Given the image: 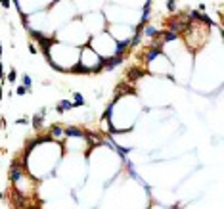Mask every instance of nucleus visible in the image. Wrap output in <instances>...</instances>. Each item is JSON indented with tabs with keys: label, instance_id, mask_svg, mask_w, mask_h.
<instances>
[{
	"label": "nucleus",
	"instance_id": "12",
	"mask_svg": "<svg viewBox=\"0 0 224 209\" xmlns=\"http://www.w3.org/2000/svg\"><path fill=\"white\" fill-rule=\"evenodd\" d=\"M176 37H178L176 33H165V40H174Z\"/></svg>",
	"mask_w": 224,
	"mask_h": 209
},
{
	"label": "nucleus",
	"instance_id": "3",
	"mask_svg": "<svg viewBox=\"0 0 224 209\" xmlns=\"http://www.w3.org/2000/svg\"><path fill=\"white\" fill-rule=\"evenodd\" d=\"M130 44L128 40H117V50H115V58H119L121 54H125V50H127V46Z\"/></svg>",
	"mask_w": 224,
	"mask_h": 209
},
{
	"label": "nucleus",
	"instance_id": "13",
	"mask_svg": "<svg viewBox=\"0 0 224 209\" xmlns=\"http://www.w3.org/2000/svg\"><path fill=\"white\" fill-rule=\"evenodd\" d=\"M25 92H27V88L23 86V84H21V86H17V94H19V96H23Z\"/></svg>",
	"mask_w": 224,
	"mask_h": 209
},
{
	"label": "nucleus",
	"instance_id": "15",
	"mask_svg": "<svg viewBox=\"0 0 224 209\" xmlns=\"http://www.w3.org/2000/svg\"><path fill=\"white\" fill-rule=\"evenodd\" d=\"M29 50H31V54H37V46L31 44V46H29Z\"/></svg>",
	"mask_w": 224,
	"mask_h": 209
},
{
	"label": "nucleus",
	"instance_id": "14",
	"mask_svg": "<svg viewBox=\"0 0 224 209\" xmlns=\"http://www.w3.org/2000/svg\"><path fill=\"white\" fill-rule=\"evenodd\" d=\"M4 79V65H2V62H0V81Z\"/></svg>",
	"mask_w": 224,
	"mask_h": 209
},
{
	"label": "nucleus",
	"instance_id": "2",
	"mask_svg": "<svg viewBox=\"0 0 224 209\" xmlns=\"http://www.w3.org/2000/svg\"><path fill=\"white\" fill-rule=\"evenodd\" d=\"M73 108H75V104H71V102H67V100H61L58 106H56V111H58V113H63L65 109H73Z\"/></svg>",
	"mask_w": 224,
	"mask_h": 209
},
{
	"label": "nucleus",
	"instance_id": "11",
	"mask_svg": "<svg viewBox=\"0 0 224 209\" xmlns=\"http://www.w3.org/2000/svg\"><path fill=\"white\" fill-rule=\"evenodd\" d=\"M73 96H75V100H77V104H75V106H83V104H84V100H83V96L79 94V92H75V94H73Z\"/></svg>",
	"mask_w": 224,
	"mask_h": 209
},
{
	"label": "nucleus",
	"instance_id": "16",
	"mask_svg": "<svg viewBox=\"0 0 224 209\" xmlns=\"http://www.w3.org/2000/svg\"><path fill=\"white\" fill-rule=\"evenodd\" d=\"M167 6H169V10H174V8H176V4H174V2H169Z\"/></svg>",
	"mask_w": 224,
	"mask_h": 209
},
{
	"label": "nucleus",
	"instance_id": "4",
	"mask_svg": "<svg viewBox=\"0 0 224 209\" xmlns=\"http://www.w3.org/2000/svg\"><path fill=\"white\" fill-rule=\"evenodd\" d=\"M63 133L67 134V136H84V133L83 131H79L77 127H69V129H65Z\"/></svg>",
	"mask_w": 224,
	"mask_h": 209
},
{
	"label": "nucleus",
	"instance_id": "10",
	"mask_svg": "<svg viewBox=\"0 0 224 209\" xmlns=\"http://www.w3.org/2000/svg\"><path fill=\"white\" fill-rule=\"evenodd\" d=\"M52 134H54V136H59V134H63V129L56 125V127H52Z\"/></svg>",
	"mask_w": 224,
	"mask_h": 209
},
{
	"label": "nucleus",
	"instance_id": "6",
	"mask_svg": "<svg viewBox=\"0 0 224 209\" xmlns=\"http://www.w3.org/2000/svg\"><path fill=\"white\" fill-rule=\"evenodd\" d=\"M10 178H12L13 182H17V180L21 178V171H19V169H15V167H13L12 171H10Z\"/></svg>",
	"mask_w": 224,
	"mask_h": 209
},
{
	"label": "nucleus",
	"instance_id": "5",
	"mask_svg": "<svg viewBox=\"0 0 224 209\" xmlns=\"http://www.w3.org/2000/svg\"><path fill=\"white\" fill-rule=\"evenodd\" d=\"M161 54H163V52H161V48H153V50H149V54L146 56V60H147V62H151V60H155V58L161 56Z\"/></svg>",
	"mask_w": 224,
	"mask_h": 209
},
{
	"label": "nucleus",
	"instance_id": "7",
	"mask_svg": "<svg viewBox=\"0 0 224 209\" xmlns=\"http://www.w3.org/2000/svg\"><path fill=\"white\" fill-rule=\"evenodd\" d=\"M144 35H146V37H155V35H157V29H155V27H146V29H144Z\"/></svg>",
	"mask_w": 224,
	"mask_h": 209
},
{
	"label": "nucleus",
	"instance_id": "17",
	"mask_svg": "<svg viewBox=\"0 0 224 209\" xmlns=\"http://www.w3.org/2000/svg\"><path fill=\"white\" fill-rule=\"evenodd\" d=\"M0 56H2V42H0Z\"/></svg>",
	"mask_w": 224,
	"mask_h": 209
},
{
	"label": "nucleus",
	"instance_id": "8",
	"mask_svg": "<svg viewBox=\"0 0 224 209\" xmlns=\"http://www.w3.org/2000/svg\"><path fill=\"white\" fill-rule=\"evenodd\" d=\"M21 81H23V86H25L27 90H31V77H29V75H23V79H21Z\"/></svg>",
	"mask_w": 224,
	"mask_h": 209
},
{
	"label": "nucleus",
	"instance_id": "9",
	"mask_svg": "<svg viewBox=\"0 0 224 209\" xmlns=\"http://www.w3.org/2000/svg\"><path fill=\"white\" fill-rule=\"evenodd\" d=\"M15 79H17V71L12 67V71L8 73V81H10V82H15Z\"/></svg>",
	"mask_w": 224,
	"mask_h": 209
},
{
	"label": "nucleus",
	"instance_id": "1",
	"mask_svg": "<svg viewBox=\"0 0 224 209\" xmlns=\"http://www.w3.org/2000/svg\"><path fill=\"white\" fill-rule=\"evenodd\" d=\"M44 113H46V109L42 108V109H39V113L35 115V119H33V127L35 129H40V123L44 121Z\"/></svg>",
	"mask_w": 224,
	"mask_h": 209
}]
</instances>
